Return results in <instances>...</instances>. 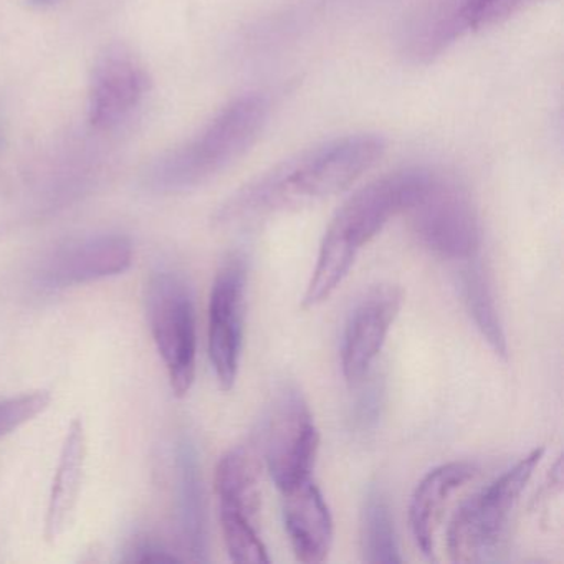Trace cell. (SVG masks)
I'll list each match as a JSON object with an SVG mask.
<instances>
[{
  "instance_id": "cell-1",
  "label": "cell",
  "mask_w": 564,
  "mask_h": 564,
  "mask_svg": "<svg viewBox=\"0 0 564 564\" xmlns=\"http://www.w3.org/2000/svg\"><path fill=\"white\" fill-rule=\"evenodd\" d=\"M382 153L384 141L375 134H355L323 144L240 189L219 210L217 223H250L336 196L371 170Z\"/></svg>"
},
{
  "instance_id": "cell-2",
  "label": "cell",
  "mask_w": 564,
  "mask_h": 564,
  "mask_svg": "<svg viewBox=\"0 0 564 564\" xmlns=\"http://www.w3.org/2000/svg\"><path fill=\"white\" fill-rule=\"evenodd\" d=\"M422 170L389 174L355 194L329 224L315 270L303 295V308H313L328 300L341 285L358 257L382 227L405 213Z\"/></svg>"
},
{
  "instance_id": "cell-3",
  "label": "cell",
  "mask_w": 564,
  "mask_h": 564,
  "mask_svg": "<svg viewBox=\"0 0 564 564\" xmlns=\"http://www.w3.org/2000/svg\"><path fill=\"white\" fill-rule=\"evenodd\" d=\"M267 113L269 101L262 95H243L227 105L194 140L158 161L151 171L154 189L181 193L223 173L252 147Z\"/></svg>"
},
{
  "instance_id": "cell-4",
  "label": "cell",
  "mask_w": 564,
  "mask_h": 564,
  "mask_svg": "<svg viewBox=\"0 0 564 564\" xmlns=\"http://www.w3.org/2000/svg\"><path fill=\"white\" fill-rule=\"evenodd\" d=\"M405 214L419 242L429 252L468 262L480 249V224L474 204L454 181L422 170Z\"/></svg>"
},
{
  "instance_id": "cell-5",
  "label": "cell",
  "mask_w": 564,
  "mask_h": 564,
  "mask_svg": "<svg viewBox=\"0 0 564 564\" xmlns=\"http://www.w3.org/2000/svg\"><path fill=\"white\" fill-rule=\"evenodd\" d=\"M544 448H534L514 467L460 505L447 531L448 553L455 563H474L503 534L508 517L530 484Z\"/></svg>"
},
{
  "instance_id": "cell-6",
  "label": "cell",
  "mask_w": 564,
  "mask_h": 564,
  "mask_svg": "<svg viewBox=\"0 0 564 564\" xmlns=\"http://www.w3.org/2000/svg\"><path fill=\"white\" fill-rule=\"evenodd\" d=\"M148 319L171 388L184 398L196 378V318L186 283L171 272H160L148 286Z\"/></svg>"
},
{
  "instance_id": "cell-7",
  "label": "cell",
  "mask_w": 564,
  "mask_h": 564,
  "mask_svg": "<svg viewBox=\"0 0 564 564\" xmlns=\"http://www.w3.org/2000/svg\"><path fill=\"white\" fill-rule=\"evenodd\" d=\"M318 447V429L305 398L286 386L273 402L263 435L267 468L282 494L308 480Z\"/></svg>"
},
{
  "instance_id": "cell-8",
  "label": "cell",
  "mask_w": 564,
  "mask_h": 564,
  "mask_svg": "<svg viewBox=\"0 0 564 564\" xmlns=\"http://www.w3.org/2000/svg\"><path fill=\"white\" fill-rule=\"evenodd\" d=\"M533 2L538 0H431L412 24V54L432 57L460 35L500 24Z\"/></svg>"
},
{
  "instance_id": "cell-9",
  "label": "cell",
  "mask_w": 564,
  "mask_h": 564,
  "mask_svg": "<svg viewBox=\"0 0 564 564\" xmlns=\"http://www.w3.org/2000/svg\"><path fill=\"white\" fill-rule=\"evenodd\" d=\"M246 265L239 256L224 262L214 280L209 305V355L224 391L236 384L243 343Z\"/></svg>"
},
{
  "instance_id": "cell-10",
  "label": "cell",
  "mask_w": 564,
  "mask_h": 564,
  "mask_svg": "<svg viewBox=\"0 0 564 564\" xmlns=\"http://www.w3.org/2000/svg\"><path fill=\"white\" fill-rule=\"evenodd\" d=\"M148 90V75L133 52L111 45L98 57L88 91V118L98 131L120 128L133 117Z\"/></svg>"
},
{
  "instance_id": "cell-11",
  "label": "cell",
  "mask_w": 564,
  "mask_h": 564,
  "mask_svg": "<svg viewBox=\"0 0 564 564\" xmlns=\"http://www.w3.org/2000/svg\"><path fill=\"white\" fill-rule=\"evenodd\" d=\"M402 299L399 286L379 285L356 303L341 345L343 375L348 384L358 386L368 376L398 318Z\"/></svg>"
},
{
  "instance_id": "cell-12",
  "label": "cell",
  "mask_w": 564,
  "mask_h": 564,
  "mask_svg": "<svg viewBox=\"0 0 564 564\" xmlns=\"http://www.w3.org/2000/svg\"><path fill=\"white\" fill-rule=\"evenodd\" d=\"M133 262V247L121 236H97L68 243L45 265L42 280L51 289L80 285L120 275Z\"/></svg>"
},
{
  "instance_id": "cell-13",
  "label": "cell",
  "mask_w": 564,
  "mask_h": 564,
  "mask_svg": "<svg viewBox=\"0 0 564 564\" xmlns=\"http://www.w3.org/2000/svg\"><path fill=\"white\" fill-rule=\"evenodd\" d=\"M283 520L296 560L322 563L333 543V518L328 503L312 478L285 491Z\"/></svg>"
},
{
  "instance_id": "cell-14",
  "label": "cell",
  "mask_w": 564,
  "mask_h": 564,
  "mask_svg": "<svg viewBox=\"0 0 564 564\" xmlns=\"http://www.w3.org/2000/svg\"><path fill=\"white\" fill-rule=\"evenodd\" d=\"M477 475L470 462H448L429 471L415 488L409 508V524L415 544L425 556L434 557L435 534L452 494Z\"/></svg>"
},
{
  "instance_id": "cell-15",
  "label": "cell",
  "mask_w": 564,
  "mask_h": 564,
  "mask_svg": "<svg viewBox=\"0 0 564 564\" xmlns=\"http://www.w3.org/2000/svg\"><path fill=\"white\" fill-rule=\"evenodd\" d=\"M177 531L191 560L207 561L206 511L199 457L189 438L177 444L176 452Z\"/></svg>"
},
{
  "instance_id": "cell-16",
  "label": "cell",
  "mask_w": 564,
  "mask_h": 564,
  "mask_svg": "<svg viewBox=\"0 0 564 564\" xmlns=\"http://www.w3.org/2000/svg\"><path fill=\"white\" fill-rule=\"evenodd\" d=\"M85 455H87V441H85L84 422L75 419L68 427L57 474L52 485L51 498H48L45 538L51 543H55L67 530L68 521L77 507L82 478H84Z\"/></svg>"
},
{
  "instance_id": "cell-17",
  "label": "cell",
  "mask_w": 564,
  "mask_h": 564,
  "mask_svg": "<svg viewBox=\"0 0 564 564\" xmlns=\"http://www.w3.org/2000/svg\"><path fill=\"white\" fill-rule=\"evenodd\" d=\"M262 460L253 445H239L227 452L216 468L219 511L253 520L260 508Z\"/></svg>"
},
{
  "instance_id": "cell-18",
  "label": "cell",
  "mask_w": 564,
  "mask_h": 564,
  "mask_svg": "<svg viewBox=\"0 0 564 564\" xmlns=\"http://www.w3.org/2000/svg\"><path fill=\"white\" fill-rule=\"evenodd\" d=\"M362 556L368 563H401L391 511L381 491L371 490L361 514Z\"/></svg>"
},
{
  "instance_id": "cell-19",
  "label": "cell",
  "mask_w": 564,
  "mask_h": 564,
  "mask_svg": "<svg viewBox=\"0 0 564 564\" xmlns=\"http://www.w3.org/2000/svg\"><path fill=\"white\" fill-rule=\"evenodd\" d=\"M460 282L462 293H464L468 312L474 316L475 325L480 329L491 349L505 358L508 352L507 336H505L484 270L478 265L467 267L462 273Z\"/></svg>"
},
{
  "instance_id": "cell-20",
  "label": "cell",
  "mask_w": 564,
  "mask_h": 564,
  "mask_svg": "<svg viewBox=\"0 0 564 564\" xmlns=\"http://www.w3.org/2000/svg\"><path fill=\"white\" fill-rule=\"evenodd\" d=\"M220 524H223L224 540L230 560L236 563L269 564L265 544L260 540L253 520L242 514L219 511Z\"/></svg>"
},
{
  "instance_id": "cell-21",
  "label": "cell",
  "mask_w": 564,
  "mask_h": 564,
  "mask_svg": "<svg viewBox=\"0 0 564 564\" xmlns=\"http://www.w3.org/2000/svg\"><path fill=\"white\" fill-rule=\"evenodd\" d=\"M51 402L52 395L45 391L0 401V441L42 414Z\"/></svg>"
},
{
  "instance_id": "cell-22",
  "label": "cell",
  "mask_w": 564,
  "mask_h": 564,
  "mask_svg": "<svg viewBox=\"0 0 564 564\" xmlns=\"http://www.w3.org/2000/svg\"><path fill=\"white\" fill-rule=\"evenodd\" d=\"M384 382L375 379L369 381L368 386L362 389L352 409V425L358 431L365 432L375 427L381 417L382 405H384Z\"/></svg>"
},
{
  "instance_id": "cell-23",
  "label": "cell",
  "mask_w": 564,
  "mask_h": 564,
  "mask_svg": "<svg viewBox=\"0 0 564 564\" xmlns=\"http://www.w3.org/2000/svg\"><path fill=\"white\" fill-rule=\"evenodd\" d=\"M131 561H140V563H173V561H180V557L170 554V551L164 547L158 546V544L141 543L134 547L133 556Z\"/></svg>"
},
{
  "instance_id": "cell-24",
  "label": "cell",
  "mask_w": 564,
  "mask_h": 564,
  "mask_svg": "<svg viewBox=\"0 0 564 564\" xmlns=\"http://www.w3.org/2000/svg\"><path fill=\"white\" fill-rule=\"evenodd\" d=\"M31 4L37 6V8H47V6L57 4L58 0H29Z\"/></svg>"
}]
</instances>
